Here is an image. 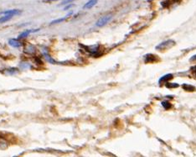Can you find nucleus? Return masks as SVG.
<instances>
[{
  "label": "nucleus",
  "mask_w": 196,
  "mask_h": 157,
  "mask_svg": "<svg viewBox=\"0 0 196 157\" xmlns=\"http://www.w3.org/2000/svg\"><path fill=\"white\" fill-rule=\"evenodd\" d=\"M175 45V41L173 40V39H169V40H166L164 42L161 43V44H159L158 45V46H156V50H168V49L171 48V47H173V45Z\"/></svg>",
  "instance_id": "1"
},
{
  "label": "nucleus",
  "mask_w": 196,
  "mask_h": 157,
  "mask_svg": "<svg viewBox=\"0 0 196 157\" xmlns=\"http://www.w3.org/2000/svg\"><path fill=\"white\" fill-rule=\"evenodd\" d=\"M112 15H105V16L101 17V18H100L99 20H97L96 25H97V27H102V26H104L105 24H107V23L110 21V20H112Z\"/></svg>",
  "instance_id": "2"
},
{
  "label": "nucleus",
  "mask_w": 196,
  "mask_h": 157,
  "mask_svg": "<svg viewBox=\"0 0 196 157\" xmlns=\"http://www.w3.org/2000/svg\"><path fill=\"white\" fill-rule=\"evenodd\" d=\"M158 56H155V55H152V54H148L145 56V62H146V63H152V62L158 61Z\"/></svg>",
  "instance_id": "3"
},
{
  "label": "nucleus",
  "mask_w": 196,
  "mask_h": 157,
  "mask_svg": "<svg viewBox=\"0 0 196 157\" xmlns=\"http://www.w3.org/2000/svg\"><path fill=\"white\" fill-rule=\"evenodd\" d=\"M39 29H28V30H25V31L22 32L21 34H20L19 35H18V39H24V38H26L28 36V35H29L31 33H34V32H37L39 31Z\"/></svg>",
  "instance_id": "4"
},
{
  "label": "nucleus",
  "mask_w": 196,
  "mask_h": 157,
  "mask_svg": "<svg viewBox=\"0 0 196 157\" xmlns=\"http://www.w3.org/2000/svg\"><path fill=\"white\" fill-rule=\"evenodd\" d=\"M173 78V74H166V75H164L163 77H162L161 78L159 79V81H158V83H159V84H162V83H163V82H168L169 81L172 80Z\"/></svg>",
  "instance_id": "5"
},
{
  "label": "nucleus",
  "mask_w": 196,
  "mask_h": 157,
  "mask_svg": "<svg viewBox=\"0 0 196 157\" xmlns=\"http://www.w3.org/2000/svg\"><path fill=\"white\" fill-rule=\"evenodd\" d=\"M97 1H98V0H89V1H88L87 3H86V4L83 6V9H91L92 7H94L96 4H97Z\"/></svg>",
  "instance_id": "6"
},
{
  "label": "nucleus",
  "mask_w": 196,
  "mask_h": 157,
  "mask_svg": "<svg viewBox=\"0 0 196 157\" xmlns=\"http://www.w3.org/2000/svg\"><path fill=\"white\" fill-rule=\"evenodd\" d=\"M9 44L13 47H15V48H18L22 45V43H20L18 39H10L9 40Z\"/></svg>",
  "instance_id": "7"
},
{
  "label": "nucleus",
  "mask_w": 196,
  "mask_h": 157,
  "mask_svg": "<svg viewBox=\"0 0 196 157\" xmlns=\"http://www.w3.org/2000/svg\"><path fill=\"white\" fill-rule=\"evenodd\" d=\"M13 17H14V15H12V14H4L3 17L0 18V24H3V23H5V22H8L9 20H10Z\"/></svg>",
  "instance_id": "8"
},
{
  "label": "nucleus",
  "mask_w": 196,
  "mask_h": 157,
  "mask_svg": "<svg viewBox=\"0 0 196 157\" xmlns=\"http://www.w3.org/2000/svg\"><path fill=\"white\" fill-rule=\"evenodd\" d=\"M182 88H184V90H185L186 92H194L195 91L196 88L192 85H188V84H184L182 86Z\"/></svg>",
  "instance_id": "9"
},
{
  "label": "nucleus",
  "mask_w": 196,
  "mask_h": 157,
  "mask_svg": "<svg viewBox=\"0 0 196 157\" xmlns=\"http://www.w3.org/2000/svg\"><path fill=\"white\" fill-rule=\"evenodd\" d=\"M21 13V11L18 10V9H12V10H7L5 12H3L4 14H12V15H17V14H19Z\"/></svg>",
  "instance_id": "10"
},
{
  "label": "nucleus",
  "mask_w": 196,
  "mask_h": 157,
  "mask_svg": "<svg viewBox=\"0 0 196 157\" xmlns=\"http://www.w3.org/2000/svg\"><path fill=\"white\" fill-rule=\"evenodd\" d=\"M71 14H72V13H70L69 14H67V16H70ZM66 17H64V18H60V19H58V20H53V21L50 23V24H60V23H61V22H63V21H65V19H66Z\"/></svg>",
  "instance_id": "11"
},
{
  "label": "nucleus",
  "mask_w": 196,
  "mask_h": 157,
  "mask_svg": "<svg viewBox=\"0 0 196 157\" xmlns=\"http://www.w3.org/2000/svg\"><path fill=\"white\" fill-rule=\"evenodd\" d=\"M166 87L168 88H178V83H170V82H166Z\"/></svg>",
  "instance_id": "12"
},
{
  "label": "nucleus",
  "mask_w": 196,
  "mask_h": 157,
  "mask_svg": "<svg viewBox=\"0 0 196 157\" xmlns=\"http://www.w3.org/2000/svg\"><path fill=\"white\" fill-rule=\"evenodd\" d=\"M162 105H163V107L165 109H169L171 108V104L169 103V102H163V103H162Z\"/></svg>",
  "instance_id": "13"
},
{
  "label": "nucleus",
  "mask_w": 196,
  "mask_h": 157,
  "mask_svg": "<svg viewBox=\"0 0 196 157\" xmlns=\"http://www.w3.org/2000/svg\"><path fill=\"white\" fill-rule=\"evenodd\" d=\"M74 0H64V1H62V3H60L61 5H65V4H69V3H71V2H73Z\"/></svg>",
  "instance_id": "14"
},
{
  "label": "nucleus",
  "mask_w": 196,
  "mask_h": 157,
  "mask_svg": "<svg viewBox=\"0 0 196 157\" xmlns=\"http://www.w3.org/2000/svg\"><path fill=\"white\" fill-rule=\"evenodd\" d=\"M191 71H192V73L195 75V77H196V66H195V67H193L191 68Z\"/></svg>",
  "instance_id": "15"
},
{
  "label": "nucleus",
  "mask_w": 196,
  "mask_h": 157,
  "mask_svg": "<svg viewBox=\"0 0 196 157\" xmlns=\"http://www.w3.org/2000/svg\"><path fill=\"white\" fill-rule=\"evenodd\" d=\"M190 61H195V60H196V55H195V56H193L191 58H190Z\"/></svg>",
  "instance_id": "16"
},
{
  "label": "nucleus",
  "mask_w": 196,
  "mask_h": 157,
  "mask_svg": "<svg viewBox=\"0 0 196 157\" xmlns=\"http://www.w3.org/2000/svg\"><path fill=\"white\" fill-rule=\"evenodd\" d=\"M72 6H73V4H70V5H67V6H66V7H65V9H65V10H67V9H71V7H72Z\"/></svg>",
  "instance_id": "17"
},
{
  "label": "nucleus",
  "mask_w": 196,
  "mask_h": 157,
  "mask_svg": "<svg viewBox=\"0 0 196 157\" xmlns=\"http://www.w3.org/2000/svg\"><path fill=\"white\" fill-rule=\"evenodd\" d=\"M55 1H59V0H46V2H55Z\"/></svg>",
  "instance_id": "18"
}]
</instances>
